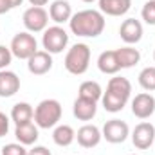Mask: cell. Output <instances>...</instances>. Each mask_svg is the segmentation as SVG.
Wrapping results in <instances>:
<instances>
[{
	"label": "cell",
	"mask_w": 155,
	"mask_h": 155,
	"mask_svg": "<svg viewBox=\"0 0 155 155\" xmlns=\"http://www.w3.org/2000/svg\"><path fill=\"white\" fill-rule=\"evenodd\" d=\"M61 119V105L58 99H43L35 108V123L38 128H54Z\"/></svg>",
	"instance_id": "obj_3"
},
{
	"label": "cell",
	"mask_w": 155,
	"mask_h": 155,
	"mask_svg": "<svg viewBox=\"0 0 155 155\" xmlns=\"http://www.w3.org/2000/svg\"><path fill=\"white\" fill-rule=\"evenodd\" d=\"M20 90V78L13 71H0V97H13Z\"/></svg>",
	"instance_id": "obj_13"
},
{
	"label": "cell",
	"mask_w": 155,
	"mask_h": 155,
	"mask_svg": "<svg viewBox=\"0 0 155 155\" xmlns=\"http://www.w3.org/2000/svg\"><path fill=\"white\" fill-rule=\"evenodd\" d=\"M119 36L126 45L139 43L143 38V24L135 18H126L119 27Z\"/></svg>",
	"instance_id": "obj_10"
},
{
	"label": "cell",
	"mask_w": 155,
	"mask_h": 155,
	"mask_svg": "<svg viewBox=\"0 0 155 155\" xmlns=\"http://www.w3.org/2000/svg\"><path fill=\"white\" fill-rule=\"evenodd\" d=\"M27 148L24 146V144H20V143H9V144H5L4 148H2V155H27Z\"/></svg>",
	"instance_id": "obj_27"
},
{
	"label": "cell",
	"mask_w": 155,
	"mask_h": 155,
	"mask_svg": "<svg viewBox=\"0 0 155 155\" xmlns=\"http://www.w3.org/2000/svg\"><path fill=\"white\" fill-rule=\"evenodd\" d=\"M31 5H36V7H43V5H47L49 4V0H27Z\"/></svg>",
	"instance_id": "obj_32"
},
{
	"label": "cell",
	"mask_w": 155,
	"mask_h": 155,
	"mask_svg": "<svg viewBox=\"0 0 155 155\" xmlns=\"http://www.w3.org/2000/svg\"><path fill=\"white\" fill-rule=\"evenodd\" d=\"M155 141V126L148 121L139 123L132 132V143L139 150H148Z\"/></svg>",
	"instance_id": "obj_8"
},
{
	"label": "cell",
	"mask_w": 155,
	"mask_h": 155,
	"mask_svg": "<svg viewBox=\"0 0 155 155\" xmlns=\"http://www.w3.org/2000/svg\"><path fill=\"white\" fill-rule=\"evenodd\" d=\"M11 52L15 58L18 60H29L36 51H38V41L36 38L29 33V31H22L18 35H15L9 45Z\"/></svg>",
	"instance_id": "obj_5"
},
{
	"label": "cell",
	"mask_w": 155,
	"mask_h": 155,
	"mask_svg": "<svg viewBox=\"0 0 155 155\" xmlns=\"http://www.w3.org/2000/svg\"><path fill=\"white\" fill-rule=\"evenodd\" d=\"M27 69L35 76H43L52 69V54L47 51H36L29 60H27Z\"/></svg>",
	"instance_id": "obj_11"
},
{
	"label": "cell",
	"mask_w": 155,
	"mask_h": 155,
	"mask_svg": "<svg viewBox=\"0 0 155 155\" xmlns=\"http://www.w3.org/2000/svg\"><path fill=\"white\" fill-rule=\"evenodd\" d=\"M155 112V97L150 92H141L132 99V114L139 119H148Z\"/></svg>",
	"instance_id": "obj_9"
},
{
	"label": "cell",
	"mask_w": 155,
	"mask_h": 155,
	"mask_svg": "<svg viewBox=\"0 0 155 155\" xmlns=\"http://www.w3.org/2000/svg\"><path fill=\"white\" fill-rule=\"evenodd\" d=\"M101 103H103V108H105L107 112H110V114H117V112H121V110L126 107L128 101L123 99V97H119V96L110 94V92H103Z\"/></svg>",
	"instance_id": "obj_24"
},
{
	"label": "cell",
	"mask_w": 155,
	"mask_h": 155,
	"mask_svg": "<svg viewBox=\"0 0 155 155\" xmlns=\"http://www.w3.org/2000/svg\"><path fill=\"white\" fill-rule=\"evenodd\" d=\"M22 2L24 0H9V4H11V7L15 9V7H18V5H22Z\"/></svg>",
	"instance_id": "obj_33"
},
{
	"label": "cell",
	"mask_w": 155,
	"mask_h": 155,
	"mask_svg": "<svg viewBox=\"0 0 155 155\" xmlns=\"http://www.w3.org/2000/svg\"><path fill=\"white\" fill-rule=\"evenodd\" d=\"M35 119V110L29 103L22 101V103H16L13 108H11V121L18 126V124H25V123H31Z\"/></svg>",
	"instance_id": "obj_21"
},
{
	"label": "cell",
	"mask_w": 155,
	"mask_h": 155,
	"mask_svg": "<svg viewBox=\"0 0 155 155\" xmlns=\"http://www.w3.org/2000/svg\"><path fill=\"white\" fill-rule=\"evenodd\" d=\"M130 155H137V153H130Z\"/></svg>",
	"instance_id": "obj_36"
},
{
	"label": "cell",
	"mask_w": 155,
	"mask_h": 155,
	"mask_svg": "<svg viewBox=\"0 0 155 155\" xmlns=\"http://www.w3.org/2000/svg\"><path fill=\"white\" fill-rule=\"evenodd\" d=\"M81 2H85V4H92V2H96V0H81Z\"/></svg>",
	"instance_id": "obj_34"
},
{
	"label": "cell",
	"mask_w": 155,
	"mask_h": 155,
	"mask_svg": "<svg viewBox=\"0 0 155 155\" xmlns=\"http://www.w3.org/2000/svg\"><path fill=\"white\" fill-rule=\"evenodd\" d=\"M41 45H43V51H47L49 54H60L69 45V33L61 25L47 27L41 36Z\"/></svg>",
	"instance_id": "obj_4"
},
{
	"label": "cell",
	"mask_w": 155,
	"mask_h": 155,
	"mask_svg": "<svg viewBox=\"0 0 155 155\" xmlns=\"http://www.w3.org/2000/svg\"><path fill=\"white\" fill-rule=\"evenodd\" d=\"M107 92L114 94V96H119L123 99H130V94H132V83L123 76H114L110 78L108 85H107Z\"/></svg>",
	"instance_id": "obj_19"
},
{
	"label": "cell",
	"mask_w": 155,
	"mask_h": 155,
	"mask_svg": "<svg viewBox=\"0 0 155 155\" xmlns=\"http://www.w3.org/2000/svg\"><path fill=\"white\" fill-rule=\"evenodd\" d=\"M22 22H24V27H25L29 33H41V31H45L47 25H49V13H47L43 7L31 5L29 9L24 11Z\"/></svg>",
	"instance_id": "obj_6"
},
{
	"label": "cell",
	"mask_w": 155,
	"mask_h": 155,
	"mask_svg": "<svg viewBox=\"0 0 155 155\" xmlns=\"http://www.w3.org/2000/svg\"><path fill=\"white\" fill-rule=\"evenodd\" d=\"M116 54H117V60H119L121 69H130V67H134V65H137L141 61V52L137 49H134L132 45L116 49Z\"/></svg>",
	"instance_id": "obj_22"
},
{
	"label": "cell",
	"mask_w": 155,
	"mask_h": 155,
	"mask_svg": "<svg viewBox=\"0 0 155 155\" xmlns=\"http://www.w3.org/2000/svg\"><path fill=\"white\" fill-rule=\"evenodd\" d=\"M78 96L79 97H85V99H92V101H99L103 97V88L97 81H83L79 85V90H78Z\"/></svg>",
	"instance_id": "obj_23"
},
{
	"label": "cell",
	"mask_w": 155,
	"mask_h": 155,
	"mask_svg": "<svg viewBox=\"0 0 155 155\" xmlns=\"http://www.w3.org/2000/svg\"><path fill=\"white\" fill-rule=\"evenodd\" d=\"M97 69L103 74H117L121 71L116 51H103L97 58Z\"/></svg>",
	"instance_id": "obj_18"
},
{
	"label": "cell",
	"mask_w": 155,
	"mask_h": 155,
	"mask_svg": "<svg viewBox=\"0 0 155 155\" xmlns=\"http://www.w3.org/2000/svg\"><path fill=\"white\" fill-rule=\"evenodd\" d=\"M97 112V101H92V99H85V97H79L74 101V107H72V114L76 119L79 121H90L96 117Z\"/></svg>",
	"instance_id": "obj_14"
},
{
	"label": "cell",
	"mask_w": 155,
	"mask_h": 155,
	"mask_svg": "<svg viewBox=\"0 0 155 155\" xmlns=\"http://www.w3.org/2000/svg\"><path fill=\"white\" fill-rule=\"evenodd\" d=\"M0 155H2V153H0Z\"/></svg>",
	"instance_id": "obj_37"
},
{
	"label": "cell",
	"mask_w": 155,
	"mask_h": 155,
	"mask_svg": "<svg viewBox=\"0 0 155 155\" xmlns=\"http://www.w3.org/2000/svg\"><path fill=\"white\" fill-rule=\"evenodd\" d=\"M153 60H155V51H153Z\"/></svg>",
	"instance_id": "obj_35"
},
{
	"label": "cell",
	"mask_w": 155,
	"mask_h": 155,
	"mask_svg": "<svg viewBox=\"0 0 155 155\" xmlns=\"http://www.w3.org/2000/svg\"><path fill=\"white\" fill-rule=\"evenodd\" d=\"M13 61V52L9 47L5 45H0V71H5Z\"/></svg>",
	"instance_id": "obj_28"
},
{
	"label": "cell",
	"mask_w": 155,
	"mask_h": 155,
	"mask_svg": "<svg viewBox=\"0 0 155 155\" xmlns=\"http://www.w3.org/2000/svg\"><path fill=\"white\" fill-rule=\"evenodd\" d=\"M67 72L74 74V76H81L88 71L90 65V47L87 43H76L72 45L67 54H65V61H63Z\"/></svg>",
	"instance_id": "obj_2"
},
{
	"label": "cell",
	"mask_w": 155,
	"mask_h": 155,
	"mask_svg": "<svg viewBox=\"0 0 155 155\" xmlns=\"http://www.w3.org/2000/svg\"><path fill=\"white\" fill-rule=\"evenodd\" d=\"M76 139H78V144L81 148H96L101 139H103V134L97 126L94 124H83L79 130L76 132Z\"/></svg>",
	"instance_id": "obj_12"
},
{
	"label": "cell",
	"mask_w": 155,
	"mask_h": 155,
	"mask_svg": "<svg viewBox=\"0 0 155 155\" xmlns=\"http://www.w3.org/2000/svg\"><path fill=\"white\" fill-rule=\"evenodd\" d=\"M76 139V132L71 124H56L54 126V132H52V141L54 144L65 148V146H71Z\"/></svg>",
	"instance_id": "obj_20"
},
{
	"label": "cell",
	"mask_w": 155,
	"mask_h": 155,
	"mask_svg": "<svg viewBox=\"0 0 155 155\" xmlns=\"http://www.w3.org/2000/svg\"><path fill=\"white\" fill-rule=\"evenodd\" d=\"M11 9H13V7H11L9 0H0V15H4V13L11 11Z\"/></svg>",
	"instance_id": "obj_31"
},
{
	"label": "cell",
	"mask_w": 155,
	"mask_h": 155,
	"mask_svg": "<svg viewBox=\"0 0 155 155\" xmlns=\"http://www.w3.org/2000/svg\"><path fill=\"white\" fill-rule=\"evenodd\" d=\"M72 7L67 0H54L51 5H49V18L54 22V24H65L71 20L72 16Z\"/></svg>",
	"instance_id": "obj_15"
},
{
	"label": "cell",
	"mask_w": 155,
	"mask_h": 155,
	"mask_svg": "<svg viewBox=\"0 0 155 155\" xmlns=\"http://www.w3.org/2000/svg\"><path fill=\"white\" fill-rule=\"evenodd\" d=\"M139 85L144 90L153 92L155 90V67H144L139 72Z\"/></svg>",
	"instance_id": "obj_25"
},
{
	"label": "cell",
	"mask_w": 155,
	"mask_h": 155,
	"mask_svg": "<svg viewBox=\"0 0 155 155\" xmlns=\"http://www.w3.org/2000/svg\"><path fill=\"white\" fill-rule=\"evenodd\" d=\"M101 134H103V139H107L108 143H112V144H121V143H124V141L128 139L130 128H128V124H126L124 121H121V119H110V121H107V123L103 124Z\"/></svg>",
	"instance_id": "obj_7"
},
{
	"label": "cell",
	"mask_w": 155,
	"mask_h": 155,
	"mask_svg": "<svg viewBox=\"0 0 155 155\" xmlns=\"http://www.w3.org/2000/svg\"><path fill=\"white\" fill-rule=\"evenodd\" d=\"M27 155H52V153H51V150H47L45 146H33V148L27 152Z\"/></svg>",
	"instance_id": "obj_30"
},
{
	"label": "cell",
	"mask_w": 155,
	"mask_h": 155,
	"mask_svg": "<svg viewBox=\"0 0 155 155\" xmlns=\"http://www.w3.org/2000/svg\"><path fill=\"white\" fill-rule=\"evenodd\" d=\"M99 11L108 16H123L130 11L132 0H97Z\"/></svg>",
	"instance_id": "obj_17"
},
{
	"label": "cell",
	"mask_w": 155,
	"mask_h": 155,
	"mask_svg": "<svg viewBox=\"0 0 155 155\" xmlns=\"http://www.w3.org/2000/svg\"><path fill=\"white\" fill-rule=\"evenodd\" d=\"M69 27L81 38H96L105 31V15L97 9H83L71 16Z\"/></svg>",
	"instance_id": "obj_1"
},
{
	"label": "cell",
	"mask_w": 155,
	"mask_h": 155,
	"mask_svg": "<svg viewBox=\"0 0 155 155\" xmlns=\"http://www.w3.org/2000/svg\"><path fill=\"white\" fill-rule=\"evenodd\" d=\"M9 117L5 116L4 112H0V137H4V135H7V132H9Z\"/></svg>",
	"instance_id": "obj_29"
},
{
	"label": "cell",
	"mask_w": 155,
	"mask_h": 155,
	"mask_svg": "<svg viewBox=\"0 0 155 155\" xmlns=\"http://www.w3.org/2000/svg\"><path fill=\"white\" fill-rule=\"evenodd\" d=\"M15 137L20 144L24 146H33L40 137V132H38V126L36 123H25V124H18L15 128Z\"/></svg>",
	"instance_id": "obj_16"
},
{
	"label": "cell",
	"mask_w": 155,
	"mask_h": 155,
	"mask_svg": "<svg viewBox=\"0 0 155 155\" xmlns=\"http://www.w3.org/2000/svg\"><path fill=\"white\" fill-rule=\"evenodd\" d=\"M141 16H143V20H144L148 25H155V0H148V2L143 5Z\"/></svg>",
	"instance_id": "obj_26"
}]
</instances>
